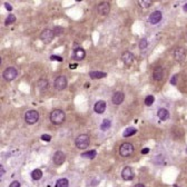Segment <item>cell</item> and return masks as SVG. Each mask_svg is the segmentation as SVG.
Wrapping results in <instances>:
<instances>
[{"label": "cell", "instance_id": "obj_2", "mask_svg": "<svg viewBox=\"0 0 187 187\" xmlns=\"http://www.w3.org/2000/svg\"><path fill=\"white\" fill-rule=\"evenodd\" d=\"M75 144L76 147L79 148V149H86L89 146V144H90V138H89V136L87 134H81V135H79L76 138Z\"/></svg>", "mask_w": 187, "mask_h": 187}, {"label": "cell", "instance_id": "obj_32", "mask_svg": "<svg viewBox=\"0 0 187 187\" xmlns=\"http://www.w3.org/2000/svg\"><path fill=\"white\" fill-rule=\"evenodd\" d=\"M50 60H57V62H62V58L60 56H56V55H51Z\"/></svg>", "mask_w": 187, "mask_h": 187}, {"label": "cell", "instance_id": "obj_13", "mask_svg": "<svg viewBox=\"0 0 187 187\" xmlns=\"http://www.w3.org/2000/svg\"><path fill=\"white\" fill-rule=\"evenodd\" d=\"M86 56V51L81 47H77L72 52V58L75 60H83Z\"/></svg>", "mask_w": 187, "mask_h": 187}, {"label": "cell", "instance_id": "obj_7", "mask_svg": "<svg viewBox=\"0 0 187 187\" xmlns=\"http://www.w3.org/2000/svg\"><path fill=\"white\" fill-rule=\"evenodd\" d=\"M55 34L51 29H43L40 34V39L43 40V43H50L52 41Z\"/></svg>", "mask_w": 187, "mask_h": 187}, {"label": "cell", "instance_id": "obj_16", "mask_svg": "<svg viewBox=\"0 0 187 187\" xmlns=\"http://www.w3.org/2000/svg\"><path fill=\"white\" fill-rule=\"evenodd\" d=\"M153 78L156 80V81H160V80L164 78V69L163 67H156L155 70H154V72H153Z\"/></svg>", "mask_w": 187, "mask_h": 187}, {"label": "cell", "instance_id": "obj_29", "mask_svg": "<svg viewBox=\"0 0 187 187\" xmlns=\"http://www.w3.org/2000/svg\"><path fill=\"white\" fill-rule=\"evenodd\" d=\"M52 31H53V34H55V36H60V35H62L64 34V28L62 27H55L52 29Z\"/></svg>", "mask_w": 187, "mask_h": 187}, {"label": "cell", "instance_id": "obj_11", "mask_svg": "<svg viewBox=\"0 0 187 187\" xmlns=\"http://www.w3.org/2000/svg\"><path fill=\"white\" fill-rule=\"evenodd\" d=\"M97 11H98L99 15L106 16V15H108L110 11V5L108 2H100L98 6H97Z\"/></svg>", "mask_w": 187, "mask_h": 187}, {"label": "cell", "instance_id": "obj_18", "mask_svg": "<svg viewBox=\"0 0 187 187\" xmlns=\"http://www.w3.org/2000/svg\"><path fill=\"white\" fill-rule=\"evenodd\" d=\"M94 109H95V112H97V114H103V112L106 110V102L105 100H98V102L95 104V106H94Z\"/></svg>", "mask_w": 187, "mask_h": 187}, {"label": "cell", "instance_id": "obj_5", "mask_svg": "<svg viewBox=\"0 0 187 187\" xmlns=\"http://www.w3.org/2000/svg\"><path fill=\"white\" fill-rule=\"evenodd\" d=\"M67 85H68V83H67V78L65 76H58L53 81V87L59 91L66 89Z\"/></svg>", "mask_w": 187, "mask_h": 187}, {"label": "cell", "instance_id": "obj_10", "mask_svg": "<svg viewBox=\"0 0 187 187\" xmlns=\"http://www.w3.org/2000/svg\"><path fill=\"white\" fill-rule=\"evenodd\" d=\"M185 57H186V51H185L184 48L178 47V48H176L174 50V58H175V60L182 62L185 59Z\"/></svg>", "mask_w": 187, "mask_h": 187}, {"label": "cell", "instance_id": "obj_36", "mask_svg": "<svg viewBox=\"0 0 187 187\" xmlns=\"http://www.w3.org/2000/svg\"><path fill=\"white\" fill-rule=\"evenodd\" d=\"M149 153V149L148 148H144V149H142V154H148Z\"/></svg>", "mask_w": 187, "mask_h": 187}, {"label": "cell", "instance_id": "obj_3", "mask_svg": "<svg viewBox=\"0 0 187 187\" xmlns=\"http://www.w3.org/2000/svg\"><path fill=\"white\" fill-rule=\"evenodd\" d=\"M134 150H135V148H134V145L131 143H124L119 147V154L123 157H129V156H131Z\"/></svg>", "mask_w": 187, "mask_h": 187}, {"label": "cell", "instance_id": "obj_6", "mask_svg": "<svg viewBox=\"0 0 187 187\" xmlns=\"http://www.w3.org/2000/svg\"><path fill=\"white\" fill-rule=\"evenodd\" d=\"M2 76L7 81H12V80L16 79V77L18 76V71H17L16 68L9 67V68H7V69L3 71Z\"/></svg>", "mask_w": 187, "mask_h": 187}, {"label": "cell", "instance_id": "obj_12", "mask_svg": "<svg viewBox=\"0 0 187 187\" xmlns=\"http://www.w3.org/2000/svg\"><path fill=\"white\" fill-rule=\"evenodd\" d=\"M162 18H163V13L160 12L159 10H156L149 16V22L152 25H156L162 20Z\"/></svg>", "mask_w": 187, "mask_h": 187}, {"label": "cell", "instance_id": "obj_38", "mask_svg": "<svg viewBox=\"0 0 187 187\" xmlns=\"http://www.w3.org/2000/svg\"><path fill=\"white\" fill-rule=\"evenodd\" d=\"M134 187H145V185L144 184H136Z\"/></svg>", "mask_w": 187, "mask_h": 187}, {"label": "cell", "instance_id": "obj_15", "mask_svg": "<svg viewBox=\"0 0 187 187\" xmlns=\"http://www.w3.org/2000/svg\"><path fill=\"white\" fill-rule=\"evenodd\" d=\"M121 177H123L124 180H131L134 178V171L130 167H125L121 171Z\"/></svg>", "mask_w": 187, "mask_h": 187}, {"label": "cell", "instance_id": "obj_35", "mask_svg": "<svg viewBox=\"0 0 187 187\" xmlns=\"http://www.w3.org/2000/svg\"><path fill=\"white\" fill-rule=\"evenodd\" d=\"M5 7H6V9H7L8 11H11V10H12V6L9 5L8 2H6V3H5Z\"/></svg>", "mask_w": 187, "mask_h": 187}, {"label": "cell", "instance_id": "obj_1", "mask_svg": "<svg viewBox=\"0 0 187 187\" xmlns=\"http://www.w3.org/2000/svg\"><path fill=\"white\" fill-rule=\"evenodd\" d=\"M65 118L66 115L62 109H53L50 112V120L51 123L55 124V125H60L65 121Z\"/></svg>", "mask_w": 187, "mask_h": 187}, {"label": "cell", "instance_id": "obj_37", "mask_svg": "<svg viewBox=\"0 0 187 187\" xmlns=\"http://www.w3.org/2000/svg\"><path fill=\"white\" fill-rule=\"evenodd\" d=\"M0 173H1V174H0V175H1V176H2V175H3V173H5V169H3V167H2V166H1V169H0Z\"/></svg>", "mask_w": 187, "mask_h": 187}, {"label": "cell", "instance_id": "obj_33", "mask_svg": "<svg viewBox=\"0 0 187 187\" xmlns=\"http://www.w3.org/2000/svg\"><path fill=\"white\" fill-rule=\"evenodd\" d=\"M177 79H178V75H174L173 76V78L171 79V84L173 86H175L177 84Z\"/></svg>", "mask_w": 187, "mask_h": 187}, {"label": "cell", "instance_id": "obj_24", "mask_svg": "<svg viewBox=\"0 0 187 187\" xmlns=\"http://www.w3.org/2000/svg\"><path fill=\"white\" fill-rule=\"evenodd\" d=\"M69 186V182L67 178H60L57 180L56 187H68Z\"/></svg>", "mask_w": 187, "mask_h": 187}, {"label": "cell", "instance_id": "obj_9", "mask_svg": "<svg viewBox=\"0 0 187 187\" xmlns=\"http://www.w3.org/2000/svg\"><path fill=\"white\" fill-rule=\"evenodd\" d=\"M134 55L130 52V51H125V52L123 53V56H121V60H123L124 65H125L126 67H130L131 65H133L134 62Z\"/></svg>", "mask_w": 187, "mask_h": 187}, {"label": "cell", "instance_id": "obj_30", "mask_svg": "<svg viewBox=\"0 0 187 187\" xmlns=\"http://www.w3.org/2000/svg\"><path fill=\"white\" fill-rule=\"evenodd\" d=\"M147 46H148V41H147L146 38H143V39L140 40V43H139V49L144 50V49L147 48Z\"/></svg>", "mask_w": 187, "mask_h": 187}, {"label": "cell", "instance_id": "obj_40", "mask_svg": "<svg viewBox=\"0 0 187 187\" xmlns=\"http://www.w3.org/2000/svg\"><path fill=\"white\" fill-rule=\"evenodd\" d=\"M184 10H185V11H187V3L184 6Z\"/></svg>", "mask_w": 187, "mask_h": 187}, {"label": "cell", "instance_id": "obj_39", "mask_svg": "<svg viewBox=\"0 0 187 187\" xmlns=\"http://www.w3.org/2000/svg\"><path fill=\"white\" fill-rule=\"evenodd\" d=\"M76 67H77V65H70V69H75Z\"/></svg>", "mask_w": 187, "mask_h": 187}, {"label": "cell", "instance_id": "obj_4", "mask_svg": "<svg viewBox=\"0 0 187 187\" xmlns=\"http://www.w3.org/2000/svg\"><path fill=\"white\" fill-rule=\"evenodd\" d=\"M25 120H26L27 124L34 125L39 120V112L37 110H28L25 114Z\"/></svg>", "mask_w": 187, "mask_h": 187}, {"label": "cell", "instance_id": "obj_22", "mask_svg": "<svg viewBox=\"0 0 187 187\" xmlns=\"http://www.w3.org/2000/svg\"><path fill=\"white\" fill-rule=\"evenodd\" d=\"M31 177L34 180H39L41 177H43V171H40V169H34L31 173Z\"/></svg>", "mask_w": 187, "mask_h": 187}, {"label": "cell", "instance_id": "obj_26", "mask_svg": "<svg viewBox=\"0 0 187 187\" xmlns=\"http://www.w3.org/2000/svg\"><path fill=\"white\" fill-rule=\"evenodd\" d=\"M13 22H16V16L15 15H12V13H10L7 18H6L5 20V25L6 26H9V25L13 24Z\"/></svg>", "mask_w": 187, "mask_h": 187}, {"label": "cell", "instance_id": "obj_14", "mask_svg": "<svg viewBox=\"0 0 187 187\" xmlns=\"http://www.w3.org/2000/svg\"><path fill=\"white\" fill-rule=\"evenodd\" d=\"M124 99H125V95H124L123 91H116L112 97V103L115 105H120L124 102Z\"/></svg>", "mask_w": 187, "mask_h": 187}, {"label": "cell", "instance_id": "obj_34", "mask_svg": "<svg viewBox=\"0 0 187 187\" xmlns=\"http://www.w3.org/2000/svg\"><path fill=\"white\" fill-rule=\"evenodd\" d=\"M9 187H20V183L17 182V180H15V182H12L10 184V186Z\"/></svg>", "mask_w": 187, "mask_h": 187}, {"label": "cell", "instance_id": "obj_27", "mask_svg": "<svg viewBox=\"0 0 187 187\" xmlns=\"http://www.w3.org/2000/svg\"><path fill=\"white\" fill-rule=\"evenodd\" d=\"M155 102V97L153 96V95H148V96L145 98V105L146 106H152Z\"/></svg>", "mask_w": 187, "mask_h": 187}, {"label": "cell", "instance_id": "obj_8", "mask_svg": "<svg viewBox=\"0 0 187 187\" xmlns=\"http://www.w3.org/2000/svg\"><path fill=\"white\" fill-rule=\"evenodd\" d=\"M53 164L56 166H60L62 164H64V162L66 160V155H65V153L62 152V150H58V152L55 153V155H53Z\"/></svg>", "mask_w": 187, "mask_h": 187}, {"label": "cell", "instance_id": "obj_21", "mask_svg": "<svg viewBox=\"0 0 187 187\" xmlns=\"http://www.w3.org/2000/svg\"><path fill=\"white\" fill-rule=\"evenodd\" d=\"M97 156V152L96 150H88V152H85L81 154V157L83 158H87V159H94V158Z\"/></svg>", "mask_w": 187, "mask_h": 187}, {"label": "cell", "instance_id": "obj_19", "mask_svg": "<svg viewBox=\"0 0 187 187\" xmlns=\"http://www.w3.org/2000/svg\"><path fill=\"white\" fill-rule=\"evenodd\" d=\"M157 116L160 120H166V119H168L169 117V112L166 109V108H160L157 112Z\"/></svg>", "mask_w": 187, "mask_h": 187}, {"label": "cell", "instance_id": "obj_23", "mask_svg": "<svg viewBox=\"0 0 187 187\" xmlns=\"http://www.w3.org/2000/svg\"><path fill=\"white\" fill-rule=\"evenodd\" d=\"M110 126H112V121L109 119H104L103 120V123L100 124V129L103 131H106L107 129L110 128Z\"/></svg>", "mask_w": 187, "mask_h": 187}, {"label": "cell", "instance_id": "obj_25", "mask_svg": "<svg viewBox=\"0 0 187 187\" xmlns=\"http://www.w3.org/2000/svg\"><path fill=\"white\" fill-rule=\"evenodd\" d=\"M136 133H137V129H136V128L129 127V128H127V129H126V130L123 133V136H124V137H130V136H133V135H135Z\"/></svg>", "mask_w": 187, "mask_h": 187}, {"label": "cell", "instance_id": "obj_28", "mask_svg": "<svg viewBox=\"0 0 187 187\" xmlns=\"http://www.w3.org/2000/svg\"><path fill=\"white\" fill-rule=\"evenodd\" d=\"M152 3L153 2L150 0H140V1H139V5H140V7H143V8H149Z\"/></svg>", "mask_w": 187, "mask_h": 187}, {"label": "cell", "instance_id": "obj_41", "mask_svg": "<svg viewBox=\"0 0 187 187\" xmlns=\"http://www.w3.org/2000/svg\"><path fill=\"white\" fill-rule=\"evenodd\" d=\"M175 187H177V186H175Z\"/></svg>", "mask_w": 187, "mask_h": 187}, {"label": "cell", "instance_id": "obj_20", "mask_svg": "<svg viewBox=\"0 0 187 187\" xmlns=\"http://www.w3.org/2000/svg\"><path fill=\"white\" fill-rule=\"evenodd\" d=\"M89 76L93 79H102V78H105L107 76L106 72L103 71H90L89 72Z\"/></svg>", "mask_w": 187, "mask_h": 187}, {"label": "cell", "instance_id": "obj_31", "mask_svg": "<svg viewBox=\"0 0 187 187\" xmlns=\"http://www.w3.org/2000/svg\"><path fill=\"white\" fill-rule=\"evenodd\" d=\"M41 139H43V142H50L51 136L48 135V134H43V135H41Z\"/></svg>", "mask_w": 187, "mask_h": 187}, {"label": "cell", "instance_id": "obj_17", "mask_svg": "<svg viewBox=\"0 0 187 187\" xmlns=\"http://www.w3.org/2000/svg\"><path fill=\"white\" fill-rule=\"evenodd\" d=\"M48 86H49V83H48V80L47 79L41 78V79H39L37 81V88L40 93H45V91L48 89Z\"/></svg>", "mask_w": 187, "mask_h": 187}]
</instances>
